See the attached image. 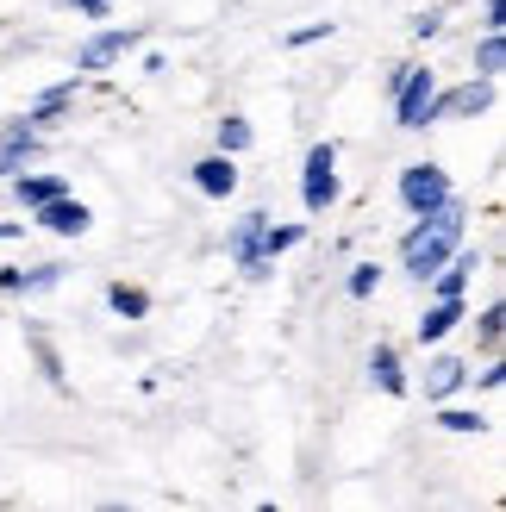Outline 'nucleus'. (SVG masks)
I'll list each match as a JSON object with an SVG mask.
<instances>
[{
	"label": "nucleus",
	"instance_id": "nucleus-1",
	"mask_svg": "<svg viewBox=\"0 0 506 512\" xmlns=\"http://www.w3.org/2000/svg\"><path fill=\"white\" fill-rule=\"evenodd\" d=\"M463 232H469V219H463L457 200L438 207V213H425V219H413V232L400 238V263H407V275L413 281H432L450 263V250L463 244Z\"/></svg>",
	"mask_w": 506,
	"mask_h": 512
},
{
	"label": "nucleus",
	"instance_id": "nucleus-2",
	"mask_svg": "<svg viewBox=\"0 0 506 512\" xmlns=\"http://www.w3.org/2000/svg\"><path fill=\"white\" fill-rule=\"evenodd\" d=\"M400 207H407L413 219H425V213H438V207H450L457 200V188H450V175H444V163H407L400 169Z\"/></svg>",
	"mask_w": 506,
	"mask_h": 512
},
{
	"label": "nucleus",
	"instance_id": "nucleus-3",
	"mask_svg": "<svg viewBox=\"0 0 506 512\" xmlns=\"http://www.w3.org/2000/svg\"><path fill=\"white\" fill-rule=\"evenodd\" d=\"M300 207H307L313 219L338 207V144L325 138L307 150V163H300Z\"/></svg>",
	"mask_w": 506,
	"mask_h": 512
},
{
	"label": "nucleus",
	"instance_id": "nucleus-4",
	"mask_svg": "<svg viewBox=\"0 0 506 512\" xmlns=\"http://www.w3.org/2000/svg\"><path fill=\"white\" fill-rule=\"evenodd\" d=\"M488 107H494V82H488V75H469L463 88H438L432 94L425 125H438V119H475V113H488Z\"/></svg>",
	"mask_w": 506,
	"mask_h": 512
},
{
	"label": "nucleus",
	"instance_id": "nucleus-5",
	"mask_svg": "<svg viewBox=\"0 0 506 512\" xmlns=\"http://www.w3.org/2000/svg\"><path fill=\"white\" fill-rule=\"evenodd\" d=\"M144 32L138 25H107V32H94L82 50H75V69L82 75H94V69H113V63H125V50H132Z\"/></svg>",
	"mask_w": 506,
	"mask_h": 512
},
{
	"label": "nucleus",
	"instance_id": "nucleus-6",
	"mask_svg": "<svg viewBox=\"0 0 506 512\" xmlns=\"http://www.w3.org/2000/svg\"><path fill=\"white\" fill-rule=\"evenodd\" d=\"M432 94H438V69H407V82L394 88V125H407V132H419L425 125V107H432Z\"/></svg>",
	"mask_w": 506,
	"mask_h": 512
},
{
	"label": "nucleus",
	"instance_id": "nucleus-7",
	"mask_svg": "<svg viewBox=\"0 0 506 512\" xmlns=\"http://www.w3.org/2000/svg\"><path fill=\"white\" fill-rule=\"evenodd\" d=\"M463 319H469V294H438L432 306H425V319L413 325V338H419V344H444Z\"/></svg>",
	"mask_w": 506,
	"mask_h": 512
},
{
	"label": "nucleus",
	"instance_id": "nucleus-8",
	"mask_svg": "<svg viewBox=\"0 0 506 512\" xmlns=\"http://www.w3.org/2000/svg\"><path fill=\"white\" fill-rule=\"evenodd\" d=\"M263 225H269V213H244V219L232 225V263H238L244 275H269V256H263Z\"/></svg>",
	"mask_w": 506,
	"mask_h": 512
},
{
	"label": "nucleus",
	"instance_id": "nucleus-9",
	"mask_svg": "<svg viewBox=\"0 0 506 512\" xmlns=\"http://www.w3.org/2000/svg\"><path fill=\"white\" fill-rule=\"evenodd\" d=\"M32 219L44 225V232H57V238H82L88 225H94V213L82 207V200H69V194H57V200H44V207H32Z\"/></svg>",
	"mask_w": 506,
	"mask_h": 512
},
{
	"label": "nucleus",
	"instance_id": "nucleus-10",
	"mask_svg": "<svg viewBox=\"0 0 506 512\" xmlns=\"http://www.w3.org/2000/svg\"><path fill=\"white\" fill-rule=\"evenodd\" d=\"M38 144H44V132H32V125H7L0 132V182H13L19 169H32V157H38Z\"/></svg>",
	"mask_w": 506,
	"mask_h": 512
},
{
	"label": "nucleus",
	"instance_id": "nucleus-11",
	"mask_svg": "<svg viewBox=\"0 0 506 512\" xmlns=\"http://www.w3.org/2000/svg\"><path fill=\"white\" fill-rule=\"evenodd\" d=\"M194 188L207 200H232L238 194V157H225V150H213V157L194 163Z\"/></svg>",
	"mask_w": 506,
	"mask_h": 512
},
{
	"label": "nucleus",
	"instance_id": "nucleus-12",
	"mask_svg": "<svg viewBox=\"0 0 506 512\" xmlns=\"http://www.w3.org/2000/svg\"><path fill=\"white\" fill-rule=\"evenodd\" d=\"M57 194H69L63 175H44V169H19V175H13V200H19L25 213L44 207V200H57Z\"/></svg>",
	"mask_w": 506,
	"mask_h": 512
},
{
	"label": "nucleus",
	"instance_id": "nucleus-13",
	"mask_svg": "<svg viewBox=\"0 0 506 512\" xmlns=\"http://www.w3.org/2000/svg\"><path fill=\"white\" fill-rule=\"evenodd\" d=\"M369 381H375V388H382V394H407V369H400V350L394 344H375L369 350Z\"/></svg>",
	"mask_w": 506,
	"mask_h": 512
},
{
	"label": "nucleus",
	"instance_id": "nucleus-14",
	"mask_svg": "<svg viewBox=\"0 0 506 512\" xmlns=\"http://www.w3.org/2000/svg\"><path fill=\"white\" fill-rule=\"evenodd\" d=\"M69 100H75V82H57V88H44V94L32 100V113H25V125H32V132H50V125H57V119L69 113Z\"/></svg>",
	"mask_w": 506,
	"mask_h": 512
},
{
	"label": "nucleus",
	"instance_id": "nucleus-15",
	"mask_svg": "<svg viewBox=\"0 0 506 512\" xmlns=\"http://www.w3.org/2000/svg\"><path fill=\"white\" fill-rule=\"evenodd\" d=\"M438 431H457V438H488L494 431V419L482 413V406H438Z\"/></svg>",
	"mask_w": 506,
	"mask_h": 512
},
{
	"label": "nucleus",
	"instance_id": "nucleus-16",
	"mask_svg": "<svg viewBox=\"0 0 506 512\" xmlns=\"http://www.w3.org/2000/svg\"><path fill=\"white\" fill-rule=\"evenodd\" d=\"M463 388H469V363H463V356H438L432 375H425V394L450 400V394H463Z\"/></svg>",
	"mask_w": 506,
	"mask_h": 512
},
{
	"label": "nucleus",
	"instance_id": "nucleus-17",
	"mask_svg": "<svg viewBox=\"0 0 506 512\" xmlns=\"http://www.w3.org/2000/svg\"><path fill=\"white\" fill-rule=\"evenodd\" d=\"M107 306H113V319H150V294L132 288V281H113V288H107Z\"/></svg>",
	"mask_w": 506,
	"mask_h": 512
},
{
	"label": "nucleus",
	"instance_id": "nucleus-18",
	"mask_svg": "<svg viewBox=\"0 0 506 512\" xmlns=\"http://www.w3.org/2000/svg\"><path fill=\"white\" fill-rule=\"evenodd\" d=\"M250 144H257V132H250V119L225 113V119H219V150H225V157H244Z\"/></svg>",
	"mask_w": 506,
	"mask_h": 512
},
{
	"label": "nucleus",
	"instance_id": "nucleus-19",
	"mask_svg": "<svg viewBox=\"0 0 506 512\" xmlns=\"http://www.w3.org/2000/svg\"><path fill=\"white\" fill-rule=\"evenodd\" d=\"M500 338H506V306L494 300V306H482V313H475V344H482V350H500Z\"/></svg>",
	"mask_w": 506,
	"mask_h": 512
},
{
	"label": "nucleus",
	"instance_id": "nucleus-20",
	"mask_svg": "<svg viewBox=\"0 0 506 512\" xmlns=\"http://www.w3.org/2000/svg\"><path fill=\"white\" fill-rule=\"evenodd\" d=\"M300 238H307V225H275V219H269V225H263V256L275 263V256H288Z\"/></svg>",
	"mask_w": 506,
	"mask_h": 512
},
{
	"label": "nucleus",
	"instance_id": "nucleus-21",
	"mask_svg": "<svg viewBox=\"0 0 506 512\" xmlns=\"http://www.w3.org/2000/svg\"><path fill=\"white\" fill-rule=\"evenodd\" d=\"M25 344H32V356H38V369H44V381H50V388H63V356L50 350V338H44V331H25Z\"/></svg>",
	"mask_w": 506,
	"mask_h": 512
},
{
	"label": "nucleus",
	"instance_id": "nucleus-22",
	"mask_svg": "<svg viewBox=\"0 0 506 512\" xmlns=\"http://www.w3.org/2000/svg\"><path fill=\"white\" fill-rule=\"evenodd\" d=\"M500 69H506V44H500V32H482V44H475V75L494 82Z\"/></svg>",
	"mask_w": 506,
	"mask_h": 512
},
{
	"label": "nucleus",
	"instance_id": "nucleus-23",
	"mask_svg": "<svg viewBox=\"0 0 506 512\" xmlns=\"http://www.w3.org/2000/svg\"><path fill=\"white\" fill-rule=\"evenodd\" d=\"M57 281H63V263H38V269L19 275V294H50Z\"/></svg>",
	"mask_w": 506,
	"mask_h": 512
},
{
	"label": "nucleus",
	"instance_id": "nucleus-24",
	"mask_svg": "<svg viewBox=\"0 0 506 512\" xmlns=\"http://www.w3.org/2000/svg\"><path fill=\"white\" fill-rule=\"evenodd\" d=\"M375 288H382V269H375V263H357V269H350V300H369Z\"/></svg>",
	"mask_w": 506,
	"mask_h": 512
},
{
	"label": "nucleus",
	"instance_id": "nucleus-25",
	"mask_svg": "<svg viewBox=\"0 0 506 512\" xmlns=\"http://www.w3.org/2000/svg\"><path fill=\"white\" fill-rule=\"evenodd\" d=\"M475 388H482V394H494V388H506V363H500V356H488V363H482V369H475Z\"/></svg>",
	"mask_w": 506,
	"mask_h": 512
},
{
	"label": "nucleus",
	"instance_id": "nucleus-26",
	"mask_svg": "<svg viewBox=\"0 0 506 512\" xmlns=\"http://www.w3.org/2000/svg\"><path fill=\"white\" fill-rule=\"evenodd\" d=\"M438 32H444V13H438V7H425V13L413 19V38L425 44V38H438Z\"/></svg>",
	"mask_w": 506,
	"mask_h": 512
},
{
	"label": "nucleus",
	"instance_id": "nucleus-27",
	"mask_svg": "<svg viewBox=\"0 0 506 512\" xmlns=\"http://www.w3.org/2000/svg\"><path fill=\"white\" fill-rule=\"evenodd\" d=\"M319 38H332V19H313V25H300V32H288V44H319Z\"/></svg>",
	"mask_w": 506,
	"mask_h": 512
},
{
	"label": "nucleus",
	"instance_id": "nucleus-28",
	"mask_svg": "<svg viewBox=\"0 0 506 512\" xmlns=\"http://www.w3.org/2000/svg\"><path fill=\"white\" fill-rule=\"evenodd\" d=\"M69 7L82 13V19H107V13H113V0H69Z\"/></svg>",
	"mask_w": 506,
	"mask_h": 512
},
{
	"label": "nucleus",
	"instance_id": "nucleus-29",
	"mask_svg": "<svg viewBox=\"0 0 506 512\" xmlns=\"http://www.w3.org/2000/svg\"><path fill=\"white\" fill-rule=\"evenodd\" d=\"M500 25H506V7L500 0H482V32H500Z\"/></svg>",
	"mask_w": 506,
	"mask_h": 512
},
{
	"label": "nucleus",
	"instance_id": "nucleus-30",
	"mask_svg": "<svg viewBox=\"0 0 506 512\" xmlns=\"http://www.w3.org/2000/svg\"><path fill=\"white\" fill-rule=\"evenodd\" d=\"M19 275L25 269H0V294H19Z\"/></svg>",
	"mask_w": 506,
	"mask_h": 512
}]
</instances>
